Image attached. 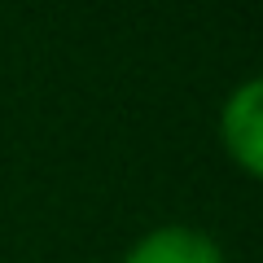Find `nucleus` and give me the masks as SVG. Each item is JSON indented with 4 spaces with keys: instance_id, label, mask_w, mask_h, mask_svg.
<instances>
[{
    "instance_id": "1",
    "label": "nucleus",
    "mask_w": 263,
    "mask_h": 263,
    "mask_svg": "<svg viewBox=\"0 0 263 263\" xmlns=\"http://www.w3.org/2000/svg\"><path fill=\"white\" fill-rule=\"evenodd\" d=\"M219 136L237 167L263 180V75L246 79L228 92L224 110H219Z\"/></svg>"
},
{
    "instance_id": "2",
    "label": "nucleus",
    "mask_w": 263,
    "mask_h": 263,
    "mask_svg": "<svg viewBox=\"0 0 263 263\" xmlns=\"http://www.w3.org/2000/svg\"><path fill=\"white\" fill-rule=\"evenodd\" d=\"M123 263H224V250L211 233L189 224H162L145 233L123 254Z\"/></svg>"
}]
</instances>
